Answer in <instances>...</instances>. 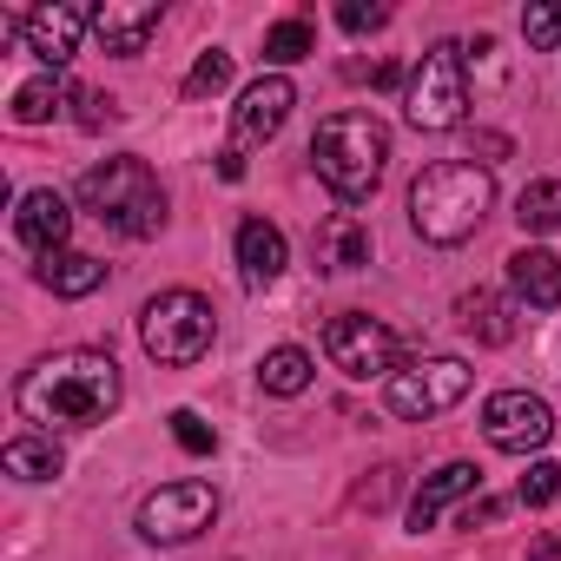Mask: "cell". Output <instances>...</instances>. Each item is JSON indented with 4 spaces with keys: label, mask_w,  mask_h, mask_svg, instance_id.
Wrapping results in <instances>:
<instances>
[{
    "label": "cell",
    "mask_w": 561,
    "mask_h": 561,
    "mask_svg": "<svg viewBox=\"0 0 561 561\" xmlns=\"http://www.w3.org/2000/svg\"><path fill=\"white\" fill-rule=\"evenodd\" d=\"M14 410L27 423H41L47 436L54 430H93V423H106L119 410V364L106 351H87V344L54 351L34 370H21Z\"/></svg>",
    "instance_id": "6da1fadb"
},
{
    "label": "cell",
    "mask_w": 561,
    "mask_h": 561,
    "mask_svg": "<svg viewBox=\"0 0 561 561\" xmlns=\"http://www.w3.org/2000/svg\"><path fill=\"white\" fill-rule=\"evenodd\" d=\"M489 205H495V179H489V165H469V159H436L410 185V225L430 244L476 238V225L489 218Z\"/></svg>",
    "instance_id": "7a4b0ae2"
},
{
    "label": "cell",
    "mask_w": 561,
    "mask_h": 561,
    "mask_svg": "<svg viewBox=\"0 0 561 561\" xmlns=\"http://www.w3.org/2000/svg\"><path fill=\"white\" fill-rule=\"evenodd\" d=\"M383 159H390V126L377 113H331L318 133H311V165L318 179L344 198V205H364L383 179Z\"/></svg>",
    "instance_id": "3957f363"
},
{
    "label": "cell",
    "mask_w": 561,
    "mask_h": 561,
    "mask_svg": "<svg viewBox=\"0 0 561 561\" xmlns=\"http://www.w3.org/2000/svg\"><path fill=\"white\" fill-rule=\"evenodd\" d=\"M80 211H93L119 238H159L165 192H159V179H152V165L139 152H119V159L80 172Z\"/></svg>",
    "instance_id": "277c9868"
},
{
    "label": "cell",
    "mask_w": 561,
    "mask_h": 561,
    "mask_svg": "<svg viewBox=\"0 0 561 561\" xmlns=\"http://www.w3.org/2000/svg\"><path fill=\"white\" fill-rule=\"evenodd\" d=\"M462 113H469V60L456 41H436L403 80V119L416 133H449L462 126Z\"/></svg>",
    "instance_id": "5b68a950"
},
{
    "label": "cell",
    "mask_w": 561,
    "mask_h": 561,
    "mask_svg": "<svg viewBox=\"0 0 561 561\" xmlns=\"http://www.w3.org/2000/svg\"><path fill=\"white\" fill-rule=\"evenodd\" d=\"M211 337H218V318H211V305L198 291H159L139 311V344L165 370H192L211 351Z\"/></svg>",
    "instance_id": "8992f818"
},
{
    "label": "cell",
    "mask_w": 561,
    "mask_h": 561,
    "mask_svg": "<svg viewBox=\"0 0 561 561\" xmlns=\"http://www.w3.org/2000/svg\"><path fill=\"white\" fill-rule=\"evenodd\" d=\"M469 364L462 357H416V364H403L390 383H383V403H390V416H403V423H430V416H443V410H456L462 397H469Z\"/></svg>",
    "instance_id": "52a82bcc"
},
{
    "label": "cell",
    "mask_w": 561,
    "mask_h": 561,
    "mask_svg": "<svg viewBox=\"0 0 561 561\" xmlns=\"http://www.w3.org/2000/svg\"><path fill=\"white\" fill-rule=\"evenodd\" d=\"M324 357L351 377V383H370V377H397V357H403V337L383 324V318H370V311H344V318H331L324 324Z\"/></svg>",
    "instance_id": "ba28073f"
},
{
    "label": "cell",
    "mask_w": 561,
    "mask_h": 561,
    "mask_svg": "<svg viewBox=\"0 0 561 561\" xmlns=\"http://www.w3.org/2000/svg\"><path fill=\"white\" fill-rule=\"evenodd\" d=\"M139 535L159 541V548H179L192 535H205L218 522V489L211 482H159L146 502H139Z\"/></svg>",
    "instance_id": "9c48e42d"
},
{
    "label": "cell",
    "mask_w": 561,
    "mask_h": 561,
    "mask_svg": "<svg viewBox=\"0 0 561 561\" xmlns=\"http://www.w3.org/2000/svg\"><path fill=\"white\" fill-rule=\"evenodd\" d=\"M482 436H489V449H502V456H528V449H541V443L554 436V410H548L535 390H495V397L482 403Z\"/></svg>",
    "instance_id": "30bf717a"
},
{
    "label": "cell",
    "mask_w": 561,
    "mask_h": 561,
    "mask_svg": "<svg viewBox=\"0 0 561 561\" xmlns=\"http://www.w3.org/2000/svg\"><path fill=\"white\" fill-rule=\"evenodd\" d=\"M291 106H298V87H291L285 73L251 80V87L238 93V113H231L238 146H264V139H277V133H285V119H291Z\"/></svg>",
    "instance_id": "8fae6325"
},
{
    "label": "cell",
    "mask_w": 561,
    "mask_h": 561,
    "mask_svg": "<svg viewBox=\"0 0 561 561\" xmlns=\"http://www.w3.org/2000/svg\"><path fill=\"white\" fill-rule=\"evenodd\" d=\"M80 34H93V8H34L21 14V41L34 60H47L54 73L80 54Z\"/></svg>",
    "instance_id": "7c38bea8"
},
{
    "label": "cell",
    "mask_w": 561,
    "mask_h": 561,
    "mask_svg": "<svg viewBox=\"0 0 561 561\" xmlns=\"http://www.w3.org/2000/svg\"><path fill=\"white\" fill-rule=\"evenodd\" d=\"M152 34H159V8H152V0H100V8H93V41L106 54H119V60L146 54Z\"/></svg>",
    "instance_id": "4fadbf2b"
},
{
    "label": "cell",
    "mask_w": 561,
    "mask_h": 561,
    "mask_svg": "<svg viewBox=\"0 0 561 561\" xmlns=\"http://www.w3.org/2000/svg\"><path fill=\"white\" fill-rule=\"evenodd\" d=\"M67 231H73V205H67L54 185H34V192L21 198V211H14V238H21L27 251L54 257V251H67Z\"/></svg>",
    "instance_id": "5bb4252c"
},
{
    "label": "cell",
    "mask_w": 561,
    "mask_h": 561,
    "mask_svg": "<svg viewBox=\"0 0 561 561\" xmlns=\"http://www.w3.org/2000/svg\"><path fill=\"white\" fill-rule=\"evenodd\" d=\"M482 489V469L476 462H443L436 476H423V489H416V502H410V528L423 535V528H436L456 502H469Z\"/></svg>",
    "instance_id": "9a60e30c"
},
{
    "label": "cell",
    "mask_w": 561,
    "mask_h": 561,
    "mask_svg": "<svg viewBox=\"0 0 561 561\" xmlns=\"http://www.w3.org/2000/svg\"><path fill=\"white\" fill-rule=\"evenodd\" d=\"M508 291H515V305H528V311H554V305H561V257L541 251V244H522V251L508 257Z\"/></svg>",
    "instance_id": "2e32d148"
},
{
    "label": "cell",
    "mask_w": 561,
    "mask_h": 561,
    "mask_svg": "<svg viewBox=\"0 0 561 561\" xmlns=\"http://www.w3.org/2000/svg\"><path fill=\"white\" fill-rule=\"evenodd\" d=\"M311 257H318V271H364L370 264V225L357 211H331L311 238Z\"/></svg>",
    "instance_id": "e0dca14e"
},
{
    "label": "cell",
    "mask_w": 561,
    "mask_h": 561,
    "mask_svg": "<svg viewBox=\"0 0 561 561\" xmlns=\"http://www.w3.org/2000/svg\"><path fill=\"white\" fill-rule=\"evenodd\" d=\"M277 271H285V231L271 218H244L238 225V277L251 291H264V285H277Z\"/></svg>",
    "instance_id": "ac0fdd59"
},
{
    "label": "cell",
    "mask_w": 561,
    "mask_h": 561,
    "mask_svg": "<svg viewBox=\"0 0 561 561\" xmlns=\"http://www.w3.org/2000/svg\"><path fill=\"white\" fill-rule=\"evenodd\" d=\"M34 277H41L54 298H93V291L106 285V264L87 257V251H54V257L34 264Z\"/></svg>",
    "instance_id": "d6986e66"
},
{
    "label": "cell",
    "mask_w": 561,
    "mask_h": 561,
    "mask_svg": "<svg viewBox=\"0 0 561 561\" xmlns=\"http://www.w3.org/2000/svg\"><path fill=\"white\" fill-rule=\"evenodd\" d=\"M456 324L476 337V344H508L515 337V305L502 291H462L456 298Z\"/></svg>",
    "instance_id": "ffe728a7"
},
{
    "label": "cell",
    "mask_w": 561,
    "mask_h": 561,
    "mask_svg": "<svg viewBox=\"0 0 561 561\" xmlns=\"http://www.w3.org/2000/svg\"><path fill=\"white\" fill-rule=\"evenodd\" d=\"M257 383H264L271 397H305V390H311V357H305L298 344H277V351L257 357Z\"/></svg>",
    "instance_id": "44dd1931"
},
{
    "label": "cell",
    "mask_w": 561,
    "mask_h": 561,
    "mask_svg": "<svg viewBox=\"0 0 561 561\" xmlns=\"http://www.w3.org/2000/svg\"><path fill=\"white\" fill-rule=\"evenodd\" d=\"M0 462H8V476H21V482H54L67 469V456H60L54 436H14Z\"/></svg>",
    "instance_id": "7402d4cb"
},
{
    "label": "cell",
    "mask_w": 561,
    "mask_h": 561,
    "mask_svg": "<svg viewBox=\"0 0 561 561\" xmlns=\"http://www.w3.org/2000/svg\"><path fill=\"white\" fill-rule=\"evenodd\" d=\"M515 225H522L528 238L561 231V179H535V185H522V198H515Z\"/></svg>",
    "instance_id": "603a6c76"
},
{
    "label": "cell",
    "mask_w": 561,
    "mask_h": 561,
    "mask_svg": "<svg viewBox=\"0 0 561 561\" xmlns=\"http://www.w3.org/2000/svg\"><path fill=\"white\" fill-rule=\"evenodd\" d=\"M311 54H318V34H311V21H298V14L277 21V27L264 34V60H271V67H298V60H311Z\"/></svg>",
    "instance_id": "cb8c5ba5"
},
{
    "label": "cell",
    "mask_w": 561,
    "mask_h": 561,
    "mask_svg": "<svg viewBox=\"0 0 561 561\" xmlns=\"http://www.w3.org/2000/svg\"><path fill=\"white\" fill-rule=\"evenodd\" d=\"M60 100H67L60 73H47V80H27V87L14 93V119H21V126H47V119L60 113Z\"/></svg>",
    "instance_id": "d4e9b609"
},
{
    "label": "cell",
    "mask_w": 561,
    "mask_h": 561,
    "mask_svg": "<svg viewBox=\"0 0 561 561\" xmlns=\"http://www.w3.org/2000/svg\"><path fill=\"white\" fill-rule=\"evenodd\" d=\"M225 87H231V54H225V47L198 54L192 73H185V100H211V93H225Z\"/></svg>",
    "instance_id": "484cf974"
},
{
    "label": "cell",
    "mask_w": 561,
    "mask_h": 561,
    "mask_svg": "<svg viewBox=\"0 0 561 561\" xmlns=\"http://www.w3.org/2000/svg\"><path fill=\"white\" fill-rule=\"evenodd\" d=\"M165 423H172V443H179L185 456H211V449H218V436H211V423H205L198 410H172Z\"/></svg>",
    "instance_id": "4316f807"
},
{
    "label": "cell",
    "mask_w": 561,
    "mask_h": 561,
    "mask_svg": "<svg viewBox=\"0 0 561 561\" xmlns=\"http://www.w3.org/2000/svg\"><path fill=\"white\" fill-rule=\"evenodd\" d=\"M561 495V462H528V476H522V502L528 508H548Z\"/></svg>",
    "instance_id": "83f0119b"
},
{
    "label": "cell",
    "mask_w": 561,
    "mask_h": 561,
    "mask_svg": "<svg viewBox=\"0 0 561 561\" xmlns=\"http://www.w3.org/2000/svg\"><path fill=\"white\" fill-rule=\"evenodd\" d=\"M522 41L528 47H561V8H522Z\"/></svg>",
    "instance_id": "f1b7e54d"
},
{
    "label": "cell",
    "mask_w": 561,
    "mask_h": 561,
    "mask_svg": "<svg viewBox=\"0 0 561 561\" xmlns=\"http://www.w3.org/2000/svg\"><path fill=\"white\" fill-rule=\"evenodd\" d=\"M337 27H344V34H377V27H390V8H364V0H344V8H337Z\"/></svg>",
    "instance_id": "f546056e"
},
{
    "label": "cell",
    "mask_w": 561,
    "mask_h": 561,
    "mask_svg": "<svg viewBox=\"0 0 561 561\" xmlns=\"http://www.w3.org/2000/svg\"><path fill=\"white\" fill-rule=\"evenodd\" d=\"M80 106H87V113H80V126H87V133H100V126H113V119H119V100H106V93H80Z\"/></svg>",
    "instance_id": "4dcf8cb0"
},
{
    "label": "cell",
    "mask_w": 561,
    "mask_h": 561,
    "mask_svg": "<svg viewBox=\"0 0 561 561\" xmlns=\"http://www.w3.org/2000/svg\"><path fill=\"white\" fill-rule=\"evenodd\" d=\"M390 489H397V469H377V482H364V489H357V508H383V502H390Z\"/></svg>",
    "instance_id": "1f68e13d"
},
{
    "label": "cell",
    "mask_w": 561,
    "mask_h": 561,
    "mask_svg": "<svg viewBox=\"0 0 561 561\" xmlns=\"http://www.w3.org/2000/svg\"><path fill=\"white\" fill-rule=\"evenodd\" d=\"M528 561H561V528H548V535H535V548H528Z\"/></svg>",
    "instance_id": "d6a6232c"
},
{
    "label": "cell",
    "mask_w": 561,
    "mask_h": 561,
    "mask_svg": "<svg viewBox=\"0 0 561 561\" xmlns=\"http://www.w3.org/2000/svg\"><path fill=\"white\" fill-rule=\"evenodd\" d=\"M218 172H225V179H244V159H238V146H231V152H218Z\"/></svg>",
    "instance_id": "836d02e7"
},
{
    "label": "cell",
    "mask_w": 561,
    "mask_h": 561,
    "mask_svg": "<svg viewBox=\"0 0 561 561\" xmlns=\"http://www.w3.org/2000/svg\"><path fill=\"white\" fill-rule=\"evenodd\" d=\"M476 522H495V502H476V508H462V528H476Z\"/></svg>",
    "instance_id": "e575fe53"
}]
</instances>
